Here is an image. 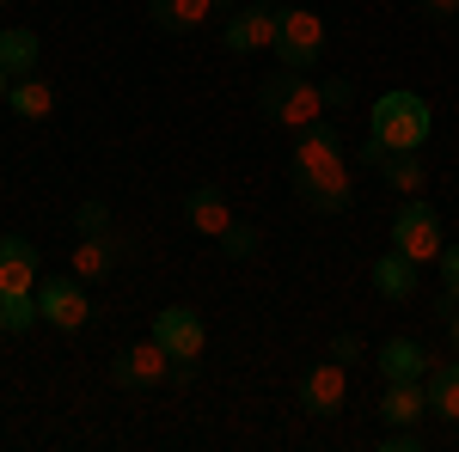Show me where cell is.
<instances>
[{"instance_id": "7c38bea8", "label": "cell", "mask_w": 459, "mask_h": 452, "mask_svg": "<svg viewBox=\"0 0 459 452\" xmlns=\"http://www.w3.org/2000/svg\"><path fill=\"white\" fill-rule=\"evenodd\" d=\"M37 269H43V263H37V244L31 239H19V233H6V239H0V300H6V294H37Z\"/></svg>"}, {"instance_id": "484cf974", "label": "cell", "mask_w": 459, "mask_h": 452, "mask_svg": "<svg viewBox=\"0 0 459 452\" xmlns=\"http://www.w3.org/2000/svg\"><path fill=\"white\" fill-rule=\"evenodd\" d=\"M318 98H325V110H350L355 86H350V80H325V86H318Z\"/></svg>"}, {"instance_id": "5bb4252c", "label": "cell", "mask_w": 459, "mask_h": 452, "mask_svg": "<svg viewBox=\"0 0 459 452\" xmlns=\"http://www.w3.org/2000/svg\"><path fill=\"white\" fill-rule=\"evenodd\" d=\"M117 257H123V239H117V233H80L68 269L80 281H99V276H110V269H117Z\"/></svg>"}, {"instance_id": "ffe728a7", "label": "cell", "mask_w": 459, "mask_h": 452, "mask_svg": "<svg viewBox=\"0 0 459 452\" xmlns=\"http://www.w3.org/2000/svg\"><path fill=\"white\" fill-rule=\"evenodd\" d=\"M37 62H43V43H37V31H25V25H6L0 31V68L13 73H37Z\"/></svg>"}, {"instance_id": "6da1fadb", "label": "cell", "mask_w": 459, "mask_h": 452, "mask_svg": "<svg viewBox=\"0 0 459 452\" xmlns=\"http://www.w3.org/2000/svg\"><path fill=\"white\" fill-rule=\"evenodd\" d=\"M294 196L313 202V214H350L355 209V183H350V159L331 123H313L294 141Z\"/></svg>"}, {"instance_id": "cb8c5ba5", "label": "cell", "mask_w": 459, "mask_h": 452, "mask_svg": "<svg viewBox=\"0 0 459 452\" xmlns=\"http://www.w3.org/2000/svg\"><path fill=\"white\" fill-rule=\"evenodd\" d=\"M74 226H80V233H117V220H110V209L99 196H86V202L74 209Z\"/></svg>"}, {"instance_id": "4fadbf2b", "label": "cell", "mask_w": 459, "mask_h": 452, "mask_svg": "<svg viewBox=\"0 0 459 452\" xmlns=\"http://www.w3.org/2000/svg\"><path fill=\"white\" fill-rule=\"evenodd\" d=\"M214 13H221V0H147V19H153V25H160L166 37L203 31Z\"/></svg>"}, {"instance_id": "1f68e13d", "label": "cell", "mask_w": 459, "mask_h": 452, "mask_svg": "<svg viewBox=\"0 0 459 452\" xmlns=\"http://www.w3.org/2000/svg\"><path fill=\"white\" fill-rule=\"evenodd\" d=\"M0 330H6V312H0Z\"/></svg>"}, {"instance_id": "83f0119b", "label": "cell", "mask_w": 459, "mask_h": 452, "mask_svg": "<svg viewBox=\"0 0 459 452\" xmlns=\"http://www.w3.org/2000/svg\"><path fill=\"white\" fill-rule=\"evenodd\" d=\"M331 361H343V367H350V361H361V343H355L350 330H343V337H331Z\"/></svg>"}, {"instance_id": "3957f363", "label": "cell", "mask_w": 459, "mask_h": 452, "mask_svg": "<svg viewBox=\"0 0 459 452\" xmlns=\"http://www.w3.org/2000/svg\"><path fill=\"white\" fill-rule=\"evenodd\" d=\"M257 105H264L270 123H282V129H294V135L313 129L318 116H325V98H318V86L300 68H276L264 86H257Z\"/></svg>"}, {"instance_id": "d4e9b609", "label": "cell", "mask_w": 459, "mask_h": 452, "mask_svg": "<svg viewBox=\"0 0 459 452\" xmlns=\"http://www.w3.org/2000/svg\"><path fill=\"white\" fill-rule=\"evenodd\" d=\"M441 287H447V300L459 306V244H441Z\"/></svg>"}, {"instance_id": "9a60e30c", "label": "cell", "mask_w": 459, "mask_h": 452, "mask_svg": "<svg viewBox=\"0 0 459 452\" xmlns=\"http://www.w3.org/2000/svg\"><path fill=\"white\" fill-rule=\"evenodd\" d=\"M184 220H190L203 239H221V233L233 226V209H227V196H221L214 183H196V190L184 196Z\"/></svg>"}, {"instance_id": "9c48e42d", "label": "cell", "mask_w": 459, "mask_h": 452, "mask_svg": "<svg viewBox=\"0 0 459 452\" xmlns=\"http://www.w3.org/2000/svg\"><path fill=\"white\" fill-rule=\"evenodd\" d=\"M300 404L313 410V416H337L343 404H350V367L343 361H318L300 373Z\"/></svg>"}, {"instance_id": "30bf717a", "label": "cell", "mask_w": 459, "mask_h": 452, "mask_svg": "<svg viewBox=\"0 0 459 452\" xmlns=\"http://www.w3.org/2000/svg\"><path fill=\"white\" fill-rule=\"evenodd\" d=\"M166 373H172V354L153 343V337L135 343V348H123V354H117V367H110V380L123 385V391H147V385L166 380Z\"/></svg>"}, {"instance_id": "44dd1931", "label": "cell", "mask_w": 459, "mask_h": 452, "mask_svg": "<svg viewBox=\"0 0 459 452\" xmlns=\"http://www.w3.org/2000/svg\"><path fill=\"white\" fill-rule=\"evenodd\" d=\"M429 416H441V422H459V361H441V367H429Z\"/></svg>"}, {"instance_id": "d6a6232c", "label": "cell", "mask_w": 459, "mask_h": 452, "mask_svg": "<svg viewBox=\"0 0 459 452\" xmlns=\"http://www.w3.org/2000/svg\"><path fill=\"white\" fill-rule=\"evenodd\" d=\"M0 13H6V0H0Z\"/></svg>"}, {"instance_id": "2e32d148", "label": "cell", "mask_w": 459, "mask_h": 452, "mask_svg": "<svg viewBox=\"0 0 459 452\" xmlns=\"http://www.w3.org/2000/svg\"><path fill=\"white\" fill-rule=\"evenodd\" d=\"M380 416H386L392 428H417V422L429 416V391H423V380H386Z\"/></svg>"}, {"instance_id": "4dcf8cb0", "label": "cell", "mask_w": 459, "mask_h": 452, "mask_svg": "<svg viewBox=\"0 0 459 452\" xmlns=\"http://www.w3.org/2000/svg\"><path fill=\"white\" fill-rule=\"evenodd\" d=\"M6 92H13V73L0 68V105H6Z\"/></svg>"}, {"instance_id": "ac0fdd59", "label": "cell", "mask_w": 459, "mask_h": 452, "mask_svg": "<svg viewBox=\"0 0 459 452\" xmlns=\"http://www.w3.org/2000/svg\"><path fill=\"white\" fill-rule=\"evenodd\" d=\"M374 294H380V300H411V294H417V263H411L398 244H392L386 257H374Z\"/></svg>"}, {"instance_id": "e0dca14e", "label": "cell", "mask_w": 459, "mask_h": 452, "mask_svg": "<svg viewBox=\"0 0 459 452\" xmlns=\"http://www.w3.org/2000/svg\"><path fill=\"white\" fill-rule=\"evenodd\" d=\"M6 110L25 116V123H43V116H56V86L43 73H19L13 92H6Z\"/></svg>"}, {"instance_id": "5b68a950", "label": "cell", "mask_w": 459, "mask_h": 452, "mask_svg": "<svg viewBox=\"0 0 459 452\" xmlns=\"http://www.w3.org/2000/svg\"><path fill=\"white\" fill-rule=\"evenodd\" d=\"M37 312H43V324H56V330H86L92 324V300H86V281L74 276H49L37 281Z\"/></svg>"}, {"instance_id": "ba28073f", "label": "cell", "mask_w": 459, "mask_h": 452, "mask_svg": "<svg viewBox=\"0 0 459 452\" xmlns=\"http://www.w3.org/2000/svg\"><path fill=\"white\" fill-rule=\"evenodd\" d=\"M276 31H282V6L257 0V6H239L227 25H221V43L233 55H257V49H276Z\"/></svg>"}, {"instance_id": "277c9868", "label": "cell", "mask_w": 459, "mask_h": 452, "mask_svg": "<svg viewBox=\"0 0 459 452\" xmlns=\"http://www.w3.org/2000/svg\"><path fill=\"white\" fill-rule=\"evenodd\" d=\"M392 244H398L411 263H435V257H441V244H447V239H441V214L429 209L423 196H411L404 209L392 214Z\"/></svg>"}, {"instance_id": "52a82bcc", "label": "cell", "mask_w": 459, "mask_h": 452, "mask_svg": "<svg viewBox=\"0 0 459 452\" xmlns=\"http://www.w3.org/2000/svg\"><path fill=\"white\" fill-rule=\"evenodd\" d=\"M153 343L166 348L172 361H203V348H209V324H203V312L196 306H166V312L153 318Z\"/></svg>"}, {"instance_id": "f546056e", "label": "cell", "mask_w": 459, "mask_h": 452, "mask_svg": "<svg viewBox=\"0 0 459 452\" xmlns=\"http://www.w3.org/2000/svg\"><path fill=\"white\" fill-rule=\"evenodd\" d=\"M447 337H454V348H459V306L447 312Z\"/></svg>"}, {"instance_id": "8fae6325", "label": "cell", "mask_w": 459, "mask_h": 452, "mask_svg": "<svg viewBox=\"0 0 459 452\" xmlns=\"http://www.w3.org/2000/svg\"><path fill=\"white\" fill-rule=\"evenodd\" d=\"M361 166H374V172L386 177L392 190H404V196H423V183H429V166L417 153H386L380 141H361Z\"/></svg>"}, {"instance_id": "7a4b0ae2", "label": "cell", "mask_w": 459, "mask_h": 452, "mask_svg": "<svg viewBox=\"0 0 459 452\" xmlns=\"http://www.w3.org/2000/svg\"><path fill=\"white\" fill-rule=\"evenodd\" d=\"M435 129V116L417 92H386L374 98V116H368V141H380L386 153H417Z\"/></svg>"}, {"instance_id": "7402d4cb", "label": "cell", "mask_w": 459, "mask_h": 452, "mask_svg": "<svg viewBox=\"0 0 459 452\" xmlns=\"http://www.w3.org/2000/svg\"><path fill=\"white\" fill-rule=\"evenodd\" d=\"M214 244H221V251H227L233 263H246V257H257V244H264V233H257L251 220H233V226H227V233H221Z\"/></svg>"}, {"instance_id": "f1b7e54d", "label": "cell", "mask_w": 459, "mask_h": 452, "mask_svg": "<svg viewBox=\"0 0 459 452\" xmlns=\"http://www.w3.org/2000/svg\"><path fill=\"white\" fill-rule=\"evenodd\" d=\"M429 19H459V0H423Z\"/></svg>"}, {"instance_id": "4316f807", "label": "cell", "mask_w": 459, "mask_h": 452, "mask_svg": "<svg viewBox=\"0 0 459 452\" xmlns=\"http://www.w3.org/2000/svg\"><path fill=\"white\" fill-rule=\"evenodd\" d=\"M380 452H423V434L417 428H392L386 440H380Z\"/></svg>"}, {"instance_id": "603a6c76", "label": "cell", "mask_w": 459, "mask_h": 452, "mask_svg": "<svg viewBox=\"0 0 459 452\" xmlns=\"http://www.w3.org/2000/svg\"><path fill=\"white\" fill-rule=\"evenodd\" d=\"M0 312H6V330H31V324H43V312H37V294H6L0 300Z\"/></svg>"}, {"instance_id": "d6986e66", "label": "cell", "mask_w": 459, "mask_h": 452, "mask_svg": "<svg viewBox=\"0 0 459 452\" xmlns=\"http://www.w3.org/2000/svg\"><path fill=\"white\" fill-rule=\"evenodd\" d=\"M374 367H380V380H429V348L411 337H392Z\"/></svg>"}, {"instance_id": "8992f818", "label": "cell", "mask_w": 459, "mask_h": 452, "mask_svg": "<svg viewBox=\"0 0 459 452\" xmlns=\"http://www.w3.org/2000/svg\"><path fill=\"white\" fill-rule=\"evenodd\" d=\"M276 55H282V68H318V55H325V19L307 13V6H282Z\"/></svg>"}]
</instances>
